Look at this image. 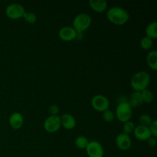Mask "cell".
<instances>
[{
    "mask_svg": "<svg viewBox=\"0 0 157 157\" xmlns=\"http://www.w3.org/2000/svg\"><path fill=\"white\" fill-rule=\"evenodd\" d=\"M88 157H104V150L102 144L96 140L90 141L86 148Z\"/></svg>",
    "mask_w": 157,
    "mask_h": 157,
    "instance_id": "obj_8",
    "label": "cell"
},
{
    "mask_svg": "<svg viewBox=\"0 0 157 157\" xmlns=\"http://www.w3.org/2000/svg\"><path fill=\"white\" fill-rule=\"evenodd\" d=\"M135 129V125L133 124V122L129 121L127 122L124 123V127H123V130H124V133L126 134H130V133H133V130Z\"/></svg>",
    "mask_w": 157,
    "mask_h": 157,
    "instance_id": "obj_23",
    "label": "cell"
},
{
    "mask_svg": "<svg viewBox=\"0 0 157 157\" xmlns=\"http://www.w3.org/2000/svg\"><path fill=\"white\" fill-rule=\"evenodd\" d=\"M117 147L123 151L128 150L132 146L131 138L128 134L122 133L117 135L116 138Z\"/></svg>",
    "mask_w": 157,
    "mask_h": 157,
    "instance_id": "obj_9",
    "label": "cell"
},
{
    "mask_svg": "<svg viewBox=\"0 0 157 157\" xmlns=\"http://www.w3.org/2000/svg\"><path fill=\"white\" fill-rule=\"evenodd\" d=\"M59 38L64 41H71L75 40L78 36L76 31L71 26H64L60 29L58 32Z\"/></svg>",
    "mask_w": 157,
    "mask_h": 157,
    "instance_id": "obj_10",
    "label": "cell"
},
{
    "mask_svg": "<svg viewBox=\"0 0 157 157\" xmlns=\"http://www.w3.org/2000/svg\"><path fill=\"white\" fill-rule=\"evenodd\" d=\"M92 23V18L87 13H81L75 17L73 19V29L77 33H82L89 29Z\"/></svg>",
    "mask_w": 157,
    "mask_h": 157,
    "instance_id": "obj_3",
    "label": "cell"
},
{
    "mask_svg": "<svg viewBox=\"0 0 157 157\" xmlns=\"http://www.w3.org/2000/svg\"><path fill=\"white\" fill-rule=\"evenodd\" d=\"M149 129L150 130L152 136L153 137H157V121L156 120H153V122L151 123L150 126H149Z\"/></svg>",
    "mask_w": 157,
    "mask_h": 157,
    "instance_id": "obj_25",
    "label": "cell"
},
{
    "mask_svg": "<svg viewBox=\"0 0 157 157\" xmlns=\"http://www.w3.org/2000/svg\"><path fill=\"white\" fill-rule=\"evenodd\" d=\"M132 114H133L132 107H130L127 101H122L117 107L115 117H117L118 121L121 122L124 124L130 121Z\"/></svg>",
    "mask_w": 157,
    "mask_h": 157,
    "instance_id": "obj_4",
    "label": "cell"
},
{
    "mask_svg": "<svg viewBox=\"0 0 157 157\" xmlns=\"http://www.w3.org/2000/svg\"><path fill=\"white\" fill-rule=\"evenodd\" d=\"M25 21L29 24H34L37 21V16L33 12H25L24 15L22 17Z\"/></svg>",
    "mask_w": 157,
    "mask_h": 157,
    "instance_id": "obj_22",
    "label": "cell"
},
{
    "mask_svg": "<svg viewBox=\"0 0 157 157\" xmlns=\"http://www.w3.org/2000/svg\"><path fill=\"white\" fill-rule=\"evenodd\" d=\"M91 106L98 112H104L110 107L108 98L102 94L95 95L91 99Z\"/></svg>",
    "mask_w": 157,
    "mask_h": 157,
    "instance_id": "obj_6",
    "label": "cell"
},
{
    "mask_svg": "<svg viewBox=\"0 0 157 157\" xmlns=\"http://www.w3.org/2000/svg\"><path fill=\"white\" fill-rule=\"evenodd\" d=\"M147 143H148L149 147H151V148H153V147H155L156 146V144H157L156 138L153 137V136H151V137L147 140Z\"/></svg>",
    "mask_w": 157,
    "mask_h": 157,
    "instance_id": "obj_27",
    "label": "cell"
},
{
    "mask_svg": "<svg viewBox=\"0 0 157 157\" xmlns=\"http://www.w3.org/2000/svg\"><path fill=\"white\" fill-rule=\"evenodd\" d=\"M150 83V76L147 72L139 71L135 73L130 79V86L134 91L141 92L147 89Z\"/></svg>",
    "mask_w": 157,
    "mask_h": 157,
    "instance_id": "obj_2",
    "label": "cell"
},
{
    "mask_svg": "<svg viewBox=\"0 0 157 157\" xmlns=\"http://www.w3.org/2000/svg\"><path fill=\"white\" fill-rule=\"evenodd\" d=\"M89 140L84 136H79L75 139V146L80 150H86L89 144Z\"/></svg>",
    "mask_w": 157,
    "mask_h": 157,
    "instance_id": "obj_18",
    "label": "cell"
},
{
    "mask_svg": "<svg viewBox=\"0 0 157 157\" xmlns=\"http://www.w3.org/2000/svg\"><path fill=\"white\" fill-rule=\"evenodd\" d=\"M132 108L137 107L143 104V99L141 93L139 91H133L130 97V99L127 101Z\"/></svg>",
    "mask_w": 157,
    "mask_h": 157,
    "instance_id": "obj_15",
    "label": "cell"
},
{
    "mask_svg": "<svg viewBox=\"0 0 157 157\" xmlns=\"http://www.w3.org/2000/svg\"><path fill=\"white\" fill-rule=\"evenodd\" d=\"M141 95H142V99H143V103H145V104H150L152 101H153V94L152 93V91H150L148 89H146L144 90L143 91L140 92Z\"/></svg>",
    "mask_w": 157,
    "mask_h": 157,
    "instance_id": "obj_19",
    "label": "cell"
},
{
    "mask_svg": "<svg viewBox=\"0 0 157 157\" xmlns=\"http://www.w3.org/2000/svg\"><path fill=\"white\" fill-rule=\"evenodd\" d=\"M133 135L136 139L141 141H147L152 136L149 127L142 125H138L135 127Z\"/></svg>",
    "mask_w": 157,
    "mask_h": 157,
    "instance_id": "obj_11",
    "label": "cell"
},
{
    "mask_svg": "<svg viewBox=\"0 0 157 157\" xmlns=\"http://www.w3.org/2000/svg\"><path fill=\"white\" fill-rule=\"evenodd\" d=\"M89 6L93 11L101 13L107 10V2L106 0H90L89 1Z\"/></svg>",
    "mask_w": 157,
    "mask_h": 157,
    "instance_id": "obj_14",
    "label": "cell"
},
{
    "mask_svg": "<svg viewBox=\"0 0 157 157\" xmlns=\"http://www.w3.org/2000/svg\"><path fill=\"white\" fill-rule=\"evenodd\" d=\"M60 118H61V126L66 130H73L76 127V120L75 117L70 113H64L62 116L60 117Z\"/></svg>",
    "mask_w": 157,
    "mask_h": 157,
    "instance_id": "obj_13",
    "label": "cell"
},
{
    "mask_svg": "<svg viewBox=\"0 0 157 157\" xmlns=\"http://www.w3.org/2000/svg\"><path fill=\"white\" fill-rule=\"evenodd\" d=\"M146 36L151 39H156L157 38V22L153 21V22L150 23L146 28Z\"/></svg>",
    "mask_w": 157,
    "mask_h": 157,
    "instance_id": "obj_17",
    "label": "cell"
},
{
    "mask_svg": "<svg viewBox=\"0 0 157 157\" xmlns=\"http://www.w3.org/2000/svg\"><path fill=\"white\" fill-rule=\"evenodd\" d=\"M147 63L153 71L157 70V51L153 50L149 52L147 56Z\"/></svg>",
    "mask_w": 157,
    "mask_h": 157,
    "instance_id": "obj_16",
    "label": "cell"
},
{
    "mask_svg": "<svg viewBox=\"0 0 157 157\" xmlns=\"http://www.w3.org/2000/svg\"><path fill=\"white\" fill-rule=\"evenodd\" d=\"M153 40L148 38L147 36H144L140 40V46L144 50L148 51L153 47Z\"/></svg>",
    "mask_w": 157,
    "mask_h": 157,
    "instance_id": "obj_20",
    "label": "cell"
},
{
    "mask_svg": "<svg viewBox=\"0 0 157 157\" xmlns=\"http://www.w3.org/2000/svg\"><path fill=\"white\" fill-rule=\"evenodd\" d=\"M102 117H103V119L104 120V121H106V122L107 123H111L112 121L114 120L115 114L112 110H109L108 109V110L103 112Z\"/></svg>",
    "mask_w": 157,
    "mask_h": 157,
    "instance_id": "obj_24",
    "label": "cell"
},
{
    "mask_svg": "<svg viewBox=\"0 0 157 157\" xmlns=\"http://www.w3.org/2000/svg\"><path fill=\"white\" fill-rule=\"evenodd\" d=\"M153 120L152 119L151 116L147 113H144V114H142L139 118L140 121V125L145 126V127H148L151 124V123L153 122Z\"/></svg>",
    "mask_w": 157,
    "mask_h": 157,
    "instance_id": "obj_21",
    "label": "cell"
},
{
    "mask_svg": "<svg viewBox=\"0 0 157 157\" xmlns=\"http://www.w3.org/2000/svg\"><path fill=\"white\" fill-rule=\"evenodd\" d=\"M107 18L110 22L116 25H124L130 19V15L126 9L115 6L108 9Z\"/></svg>",
    "mask_w": 157,
    "mask_h": 157,
    "instance_id": "obj_1",
    "label": "cell"
},
{
    "mask_svg": "<svg viewBox=\"0 0 157 157\" xmlns=\"http://www.w3.org/2000/svg\"><path fill=\"white\" fill-rule=\"evenodd\" d=\"M9 123L10 127L14 130H19L24 124V117L18 112H15L9 117Z\"/></svg>",
    "mask_w": 157,
    "mask_h": 157,
    "instance_id": "obj_12",
    "label": "cell"
},
{
    "mask_svg": "<svg viewBox=\"0 0 157 157\" xmlns=\"http://www.w3.org/2000/svg\"><path fill=\"white\" fill-rule=\"evenodd\" d=\"M61 127V118L58 116H49L44 122V128L48 133H53L58 131Z\"/></svg>",
    "mask_w": 157,
    "mask_h": 157,
    "instance_id": "obj_7",
    "label": "cell"
},
{
    "mask_svg": "<svg viewBox=\"0 0 157 157\" xmlns=\"http://www.w3.org/2000/svg\"><path fill=\"white\" fill-rule=\"evenodd\" d=\"M25 10L21 4L12 3L9 5L6 9V15L9 18L12 20L20 19L23 17Z\"/></svg>",
    "mask_w": 157,
    "mask_h": 157,
    "instance_id": "obj_5",
    "label": "cell"
},
{
    "mask_svg": "<svg viewBox=\"0 0 157 157\" xmlns=\"http://www.w3.org/2000/svg\"><path fill=\"white\" fill-rule=\"evenodd\" d=\"M49 113L51 116H58L59 113V107L56 104H52L49 107Z\"/></svg>",
    "mask_w": 157,
    "mask_h": 157,
    "instance_id": "obj_26",
    "label": "cell"
}]
</instances>
